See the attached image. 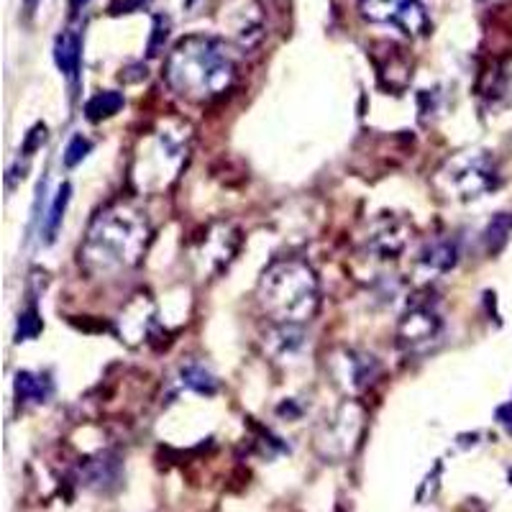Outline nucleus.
<instances>
[{"label": "nucleus", "instance_id": "nucleus-7", "mask_svg": "<svg viewBox=\"0 0 512 512\" xmlns=\"http://www.w3.org/2000/svg\"><path fill=\"white\" fill-rule=\"evenodd\" d=\"M443 331V320L436 308L428 303H418L402 315L397 323V344L402 351H423L436 344Z\"/></svg>", "mask_w": 512, "mask_h": 512}, {"label": "nucleus", "instance_id": "nucleus-12", "mask_svg": "<svg viewBox=\"0 0 512 512\" xmlns=\"http://www.w3.org/2000/svg\"><path fill=\"white\" fill-rule=\"evenodd\" d=\"M154 318V305L146 295H136L131 303L123 308L121 318H118V326H121V336L126 338L128 344H136L149 333Z\"/></svg>", "mask_w": 512, "mask_h": 512}, {"label": "nucleus", "instance_id": "nucleus-11", "mask_svg": "<svg viewBox=\"0 0 512 512\" xmlns=\"http://www.w3.org/2000/svg\"><path fill=\"white\" fill-rule=\"evenodd\" d=\"M456 256H459V249H456V241L451 239H433L418 251L413 264V272L418 274L420 280H433L438 274H446L448 269L456 264Z\"/></svg>", "mask_w": 512, "mask_h": 512}, {"label": "nucleus", "instance_id": "nucleus-15", "mask_svg": "<svg viewBox=\"0 0 512 512\" xmlns=\"http://www.w3.org/2000/svg\"><path fill=\"white\" fill-rule=\"evenodd\" d=\"M52 395V384L47 377L34 372L16 374V397L21 402H47Z\"/></svg>", "mask_w": 512, "mask_h": 512}, {"label": "nucleus", "instance_id": "nucleus-8", "mask_svg": "<svg viewBox=\"0 0 512 512\" xmlns=\"http://www.w3.org/2000/svg\"><path fill=\"white\" fill-rule=\"evenodd\" d=\"M328 367H331L333 382L344 392H351V395L369 387L372 379L379 374L377 359L372 354H361V351L354 349H338L328 361Z\"/></svg>", "mask_w": 512, "mask_h": 512}, {"label": "nucleus", "instance_id": "nucleus-20", "mask_svg": "<svg viewBox=\"0 0 512 512\" xmlns=\"http://www.w3.org/2000/svg\"><path fill=\"white\" fill-rule=\"evenodd\" d=\"M90 149H93V144H90L85 136H72V141L67 144V149H64V164H67V167H77L82 159L88 157Z\"/></svg>", "mask_w": 512, "mask_h": 512}, {"label": "nucleus", "instance_id": "nucleus-9", "mask_svg": "<svg viewBox=\"0 0 512 512\" xmlns=\"http://www.w3.org/2000/svg\"><path fill=\"white\" fill-rule=\"evenodd\" d=\"M241 236L231 223H216L205 231V239L200 241L198 256L203 259L205 269H223L239 251Z\"/></svg>", "mask_w": 512, "mask_h": 512}, {"label": "nucleus", "instance_id": "nucleus-10", "mask_svg": "<svg viewBox=\"0 0 512 512\" xmlns=\"http://www.w3.org/2000/svg\"><path fill=\"white\" fill-rule=\"evenodd\" d=\"M410 239V226L397 216H382L372 223L367 236V246L379 259H392L400 254Z\"/></svg>", "mask_w": 512, "mask_h": 512}, {"label": "nucleus", "instance_id": "nucleus-2", "mask_svg": "<svg viewBox=\"0 0 512 512\" xmlns=\"http://www.w3.org/2000/svg\"><path fill=\"white\" fill-rule=\"evenodd\" d=\"M164 80L180 98L205 103L226 93L236 80V57L216 36L190 34L167 54Z\"/></svg>", "mask_w": 512, "mask_h": 512}, {"label": "nucleus", "instance_id": "nucleus-24", "mask_svg": "<svg viewBox=\"0 0 512 512\" xmlns=\"http://www.w3.org/2000/svg\"><path fill=\"white\" fill-rule=\"evenodd\" d=\"M34 3H36V0H26V6H34Z\"/></svg>", "mask_w": 512, "mask_h": 512}, {"label": "nucleus", "instance_id": "nucleus-22", "mask_svg": "<svg viewBox=\"0 0 512 512\" xmlns=\"http://www.w3.org/2000/svg\"><path fill=\"white\" fill-rule=\"evenodd\" d=\"M167 31H169V18L157 16L154 18V36L149 41V54H159V47H164V39H167Z\"/></svg>", "mask_w": 512, "mask_h": 512}, {"label": "nucleus", "instance_id": "nucleus-23", "mask_svg": "<svg viewBox=\"0 0 512 512\" xmlns=\"http://www.w3.org/2000/svg\"><path fill=\"white\" fill-rule=\"evenodd\" d=\"M72 3V8H82V6H88L90 0H70Z\"/></svg>", "mask_w": 512, "mask_h": 512}, {"label": "nucleus", "instance_id": "nucleus-4", "mask_svg": "<svg viewBox=\"0 0 512 512\" xmlns=\"http://www.w3.org/2000/svg\"><path fill=\"white\" fill-rule=\"evenodd\" d=\"M187 126L167 121L152 136L141 139L134 159V182L141 192H159L180 175L187 159Z\"/></svg>", "mask_w": 512, "mask_h": 512}, {"label": "nucleus", "instance_id": "nucleus-3", "mask_svg": "<svg viewBox=\"0 0 512 512\" xmlns=\"http://www.w3.org/2000/svg\"><path fill=\"white\" fill-rule=\"evenodd\" d=\"M256 300L277 326H303L318 313V277L303 259H277L264 269Z\"/></svg>", "mask_w": 512, "mask_h": 512}, {"label": "nucleus", "instance_id": "nucleus-19", "mask_svg": "<svg viewBox=\"0 0 512 512\" xmlns=\"http://www.w3.org/2000/svg\"><path fill=\"white\" fill-rule=\"evenodd\" d=\"M70 192H72V187L67 185V182H64V185L57 190V198H54L52 210H49V218H47V241H54L59 226H62L64 208H67V203H70Z\"/></svg>", "mask_w": 512, "mask_h": 512}, {"label": "nucleus", "instance_id": "nucleus-21", "mask_svg": "<svg viewBox=\"0 0 512 512\" xmlns=\"http://www.w3.org/2000/svg\"><path fill=\"white\" fill-rule=\"evenodd\" d=\"M39 333H41V318L39 313H36V308H29L21 318H18L16 338L18 341H29V338H36Z\"/></svg>", "mask_w": 512, "mask_h": 512}, {"label": "nucleus", "instance_id": "nucleus-14", "mask_svg": "<svg viewBox=\"0 0 512 512\" xmlns=\"http://www.w3.org/2000/svg\"><path fill=\"white\" fill-rule=\"evenodd\" d=\"M428 24H431V21H428V8H425L420 0H405V6L397 13L395 24L392 26H397L402 34L415 39V36H423L425 31H428Z\"/></svg>", "mask_w": 512, "mask_h": 512}, {"label": "nucleus", "instance_id": "nucleus-17", "mask_svg": "<svg viewBox=\"0 0 512 512\" xmlns=\"http://www.w3.org/2000/svg\"><path fill=\"white\" fill-rule=\"evenodd\" d=\"M405 0H359V13L372 24H395Z\"/></svg>", "mask_w": 512, "mask_h": 512}, {"label": "nucleus", "instance_id": "nucleus-6", "mask_svg": "<svg viewBox=\"0 0 512 512\" xmlns=\"http://www.w3.org/2000/svg\"><path fill=\"white\" fill-rule=\"evenodd\" d=\"M364 431V410L356 402H346L318 431V446L326 456H349Z\"/></svg>", "mask_w": 512, "mask_h": 512}, {"label": "nucleus", "instance_id": "nucleus-18", "mask_svg": "<svg viewBox=\"0 0 512 512\" xmlns=\"http://www.w3.org/2000/svg\"><path fill=\"white\" fill-rule=\"evenodd\" d=\"M121 108H123V95L116 93V90H105V93L93 95V98L88 100V105H85V116H88V121L98 123L103 121V118L116 116Z\"/></svg>", "mask_w": 512, "mask_h": 512}, {"label": "nucleus", "instance_id": "nucleus-16", "mask_svg": "<svg viewBox=\"0 0 512 512\" xmlns=\"http://www.w3.org/2000/svg\"><path fill=\"white\" fill-rule=\"evenodd\" d=\"M180 377H182V384L185 387H190L192 392H198V395H216L218 392V379L216 374L208 372V369L203 367V364H198V361H190V364H185V367L180 369Z\"/></svg>", "mask_w": 512, "mask_h": 512}, {"label": "nucleus", "instance_id": "nucleus-1", "mask_svg": "<svg viewBox=\"0 0 512 512\" xmlns=\"http://www.w3.org/2000/svg\"><path fill=\"white\" fill-rule=\"evenodd\" d=\"M152 239V228L139 208L116 203L90 223L80 246V264L90 277H111L136 267Z\"/></svg>", "mask_w": 512, "mask_h": 512}, {"label": "nucleus", "instance_id": "nucleus-5", "mask_svg": "<svg viewBox=\"0 0 512 512\" xmlns=\"http://www.w3.org/2000/svg\"><path fill=\"white\" fill-rule=\"evenodd\" d=\"M441 198L469 203L497 187V164L487 152H459L448 157L433 177Z\"/></svg>", "mask_w": 512, "mask_h": 512}, {"label": "nucleus", "instance_id": "nucleus-25", "mask_svg": "<svg viewBox=\"0 0 512 512\" xmlns=\"http://www.w3.org/2000/svg\"><path fill=\"white\" fill-rule=\"evenodd\" d=\"M187 3H192V0H187Z\"/></svg>", "mask_w": 512, "mask_h": 512}, {"label": "nucleus", "instance_id": "nucleus-13", "mask_svg": "<svg viewBox=\"0 0 512 512\" xmlns=\"http://www.w3.org/2000/svg\"><path fill=\"white\" fill-rule=\"evenodd\" d=\"M80 49V36L75 31H62L54 41V62L70 80H75L80 72Z\"/></svg>", "mask_w": 512, "mask_h": 512}]
</instances>
